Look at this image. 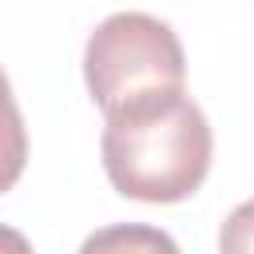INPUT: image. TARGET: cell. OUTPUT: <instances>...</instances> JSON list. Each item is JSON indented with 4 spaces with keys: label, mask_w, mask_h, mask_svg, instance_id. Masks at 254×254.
<instances>
[{
    "label": "cell",
    "mask_w": 254,
    "mask_h": 254,
    "mask_svg": "<svg viewBox=\"0 0 254 254\" xmlns=\"http://www.w3.org/2000/svg\"><path fill=\"white\" fill-rule=\"evenodd\" d=\"M99 155L111 187L123 198L183 202L210 171L214 135L190 95L167 91L111 111Z\"/></svg>",
    "instance_id": "6da1fadb"
},
{
    "label": "cell",
    "mask_w": 254,
    "mask_h": 254,
    "mask_svg": "<svg viewBox=\"0 0 254 254\" xmlns=\"http://www.w3.org/2000/svg\"><path fill=\"white\" fill-rule=\"evenodd\" d=\"M187 56L175 28L147 12H115L87 36L83 48V83L103 115L147 99L183 91Z\"/></svg>",
    "instance_id": "7a4b0ae2"
},
{
    "label": "cell",
    "mask_w": 254,
    "mask_h": 254,
    "mask_svg": "<svg viewBox=\"0 0 254 254\" xmlns=\"http://www.w3.org/2000/svg\"><path fill=\"white\" fill-rule=\"evenodd\" d=\"M79 254H179V242L147 222H115L87 234Z\"/></svg>",
    "instance_id": "3957f363"
},
{
    "label": "cell",
    "mask_w": 254,
    "mask_h": 254,
    "mask_svg": "<svg viewBox=\"0 0 254 254\" xmlns=\"http://www.w3.org/2000/svg\"><path fill=\"white\" fill-rule=\"evenodd\" d=\"M28 163V131H24V115L16 107L12 83L0 67V194L16 187V179L24 175Z\"/></svg>",
    "instance_id": "277c9868"
},
{
    "label": "cell",
    "mask_w": 254,
    "mask_h": 254,
    "mask_svg": "<svg viewBox=\"0 0 254 254\" xmlns=\"http://www.w3.org/2000/svg\"><path fill=\"white\" fill-rule=\"evenodd\" d=\"M218 254H254V198L238 202L218 230Z\"/></svg>",
    "instance_id": "5b68a950"
},
{
    "label": "cell",
    "mask_w": 254,
    "mask_h": 254,
    "mask_svg": "<svg viewBox=\"0 0 254 254\" xmlns=\"http://www.w3.org/2000/svg\"><path fill=\"white\" fill-rule=\"evenodd\" d=\"M0 254H32V242L16 226H0Z\"/></svg>",
    "instance_id": "8992f818"
}]
</instances>
